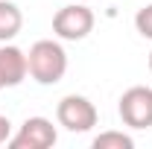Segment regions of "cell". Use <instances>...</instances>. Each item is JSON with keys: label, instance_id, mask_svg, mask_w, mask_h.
Returning <instances> with one entry per match:
<instances>
[{"label": "cell", "instance_id": "cell-1", "mask_svg": "<svg viewBox=\"0 0 152 149\" xmlns=\"http://www.w3.org/2000/svg\"><path fill=\"white\" fill-rule=\"evenodd\" d=\"M26 67L38 85H56L67 73V53L58 41H35L26 53Z\"/></svg>", "mask_w": 152, "mask_h": 149}, {"label": "cell", "instance_id": "cell-2", "mask_svg": "<svg viewBox=\"0 0 152 149\" xmlns=\"http://www.w3.org/2000/svg\"><path fill=\"white\" fill-rule=\"evenodd\" d=\"M91 29H94V12L82 0H76L70 6H61L53 18V32L61 41H82V38H88Z\"/></svg>", "mask_w": 152, "mask_h": 149}, {"label": "cell", "instance_id": "cell-3", "mask_svg": "<svg viewBox=\"0 0 152 149\" xmlns=\"http://www.w3.org/2000/svg\"><path fill=\"white\" fill-rule=\"evenodd\" d=\"M56 120L58 126H64L67 131H91L96 126V108L88 96H79V93H67L61 96L56 105Z\"/></svg>", "mask_w": 152, "mask_h": 149}, {"label": "cell", "instance_id": "cell-4", "mask_svg": "<svg viewBox=\"0 0 152 149\" xmlns=\"http://www.w3.org/2000/svg\"><path fill=\"white\" fill-rule=\"evenodd\" d=\"M120 117L129 129H149L152 126V88L134 85L120 96Z\"/></svg>", "mask_w": 152, "mask_h": 149}, {"label": "cell", "instance_id": "cell-5", "mask_svg": "<svg viewBox=\"0 0 152 149\" xmlns=\"http://www.w3.org/2000/svg\"><path fill=\"white\" fill-rule=\"evenodd\" d=\"M56 140H58L56 126L47 117H26L23 126L18 129V134L9 137V146L12 149H47Z\"/></svg>", "mask_w": 152, "mask_h": 149}, {"label": "cell", "instance_id": "cell-6", "mask_svg": "<svg viewBox=\"0 0 152 149\" xmlns=\"http://www.w3.org/2000/svg\"><path fill=\"white\" fill-rule=\"evenodd\" d=\"M29 73L26 67V53L15 44H3L0 47V91L3 88H15L20 85Z\"/></svg>", "mask_w": 152, "mask_h": 149}, {"label": "cell", "instance_id": "cell-7", "mask_svg": "<svg viewBox=\"0 0 152 149\" xmlns=\"http://www.w3.org/2000/svg\"><path fill=\"white\" fill-rule=\"evenodd\" d=\"M20 26H23L20 9L15 3H9V0H0V44L12 41V38L20 32Z\"/></svg>", "mask_w": 152, "mask_h": 149}, {"label": "cell", "instance_id": "cell-8", "mask_svg": "<svg viewBox=\"0 0 152 149\" xmlns=\"http://www.w3.org/2000/svg\"><path fill=\"white\" fill-rule=\"evenodd\" d=\"M134 140L123 131H102L94 137V149H132Z\"/></svg>", "mask_w": 152, "mask_h": 149}, {"label": "cell", "instance_id": "cell-9", "mask_svg": "<svg viewBox=\"0 0 152 149\" xmlns=\"http://www.w3.org/2000/svg\"><path fill=\"white\" fill-rule=\"evenodd\" d=\"M134 26H137V32L143 38H152V3L149 6H143V9H137V15H134Z\"/></svg>", "mask_w": 152, "mask_h": 149}, {"label": "cell", "instance_id": "cell-10", "mask_svg": "<svg viewBox=\"0 0 152 149\" xmlns=\"http://www.w3.org/2000/svg\"><path fill=\"white\" fill-rule=\"evenodd\" d=\"M9 137H12V123H9V117L0 114V146L9 143Z\"/></svg>", "mask_w": 152, "mask_h": 149}, {"label": "cell", "instance_id": "cell-11", "mask_svg": "<svg viewBox=\"0 0 152 149\" xmlns=\"http://www.w3.org/2000/svg\"><path fill=\"white\" fill-rule=\"evenodd\" d=\"M149 70H152V53H149Z\"/></svg>", "mask_w": 152, "mask_h": 149}, {"label": "cell", "instance_id": "cell-12", "mask_svg": "<svg viewBox=\"0 0 152 149\" xmlns=\"http://www.w3.org/2000/svg\"><path fill=\"white\" fill-rule=\"evenodd\" d=\"M82 3H85V0H82Z\"/></svg>", "mask_w": 152, "mask_h": 149}]
</instances>
